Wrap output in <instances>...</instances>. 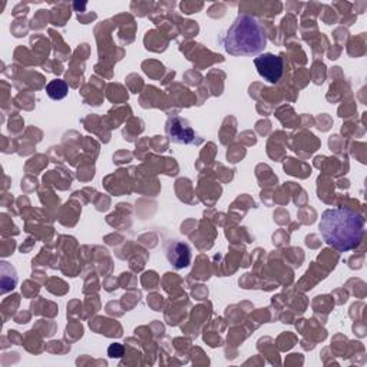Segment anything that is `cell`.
Masks as SVG:
<instances>
[{
  "instance_id": "obj_1",
  "label": "cell",
  "mask_w": 367,
  "mask_h": 367,
  "mask_svg": "<svg viewBox=\"0 0 367 367\" xmlns=\"http://www.w3.org/2000/svg\"><path fill=\"white\" fill-rule=\"evenodd\" d=\"M323 240L334 250L346 252L356 250L364 235V218L357 211L340 206L326 210L318 222Z\"/></svg>"
},
{
  "instance_id": "obj_2",
  "label": "cell",
  "mask_w": 367,
  "mask_h": 367,
  "mask_svg": "<svg viewBox=\"0 0 367 367\" xmlns=\"http://www.w3.org/2000/svg\"><path fill=\"white\" fill-rule=\"evenodd\" d=\"M267 46L261 23L250 14H240L224 38L226 51L233 56H255Z\"/></svg>"
},
{
  "instance_id": "obj_3",
  "label": "cell",
  "mask_w": 367,
  "mask_h": 367,
  "mask_svg": "<svg viewBox=\"0 0 367 367\" xmlns=\"http://www.w3.org/2000/svg\"><path fill=\"white\" fill-rule=\"evenodd\" d=\"M254 65L264 81L277 84L283 76V59L274 54H263L254 59Z\"/></svg>"
},
{
  "instance_id": "obj_4",
  "label": "cell",
  "mask_w": 367,
  "mask_h": 367,
  "mask_svg": "<svg viewBox=\"0 0 367 367\" xmlns=\"http://www.w3.org/2000/svg\"><path fill=\"white\" fill-rule=\"evenodd\" d=\"M167 134L172 142L191 143L196 141V132L182 118H171L167 122Z\"/></svg>"
},
{
  "instance_id": "obj_5",
  "label": "cell",
  "mask_w": 367,
  "mask_h": 367,
  "mask_svg": "<svg viewBox=\"0 0 367 367\" xmlns=\"http://www.w3.org/2000/svg\"><path fill=\"white\" fill-rule=\"evenodd\" d=\"M167 259L175 268H185L191 263V251L189 247L184 243L174 241L168 246Z\"/></svg>"
},
{
  "instance_id": "obj_6",
  "label": "cell",
  "mask_w": 367,
  "mask_h": 367,
  "mask_svg": "<svg viewBox=\"0 0 367 367\" xmlns=\"http://www.w3.org/2000/svg\"><path fill=\"white\" fill-rule=\"evenodd\" d=\"M69 88L68 84L62 79H54L49 84L46 85V93L49 95V98L54 101H60L68 95Z\"/></svg>"
},
{
  "instance_id": "obj_7",
  "label": "cell",
  "mask_w": 367,
  "mask_h": 367,
  "mask_svg": "<svg viewBox=\"0 0 367 367\" xmlns=\"http://www.w3.org/2000/svg\"><path fill=\"white\" fill-rule=\"evenodd\" d=\"M108 356L113 359H121L123 356V346L122 344H110L108 348Z\"/></svg>"
}]
</instances>
